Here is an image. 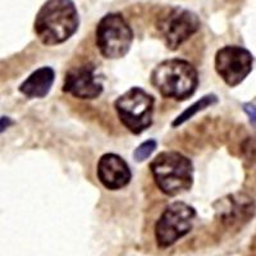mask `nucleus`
Here are the masks:
<instances>
[{"label":"nucleus","mask_w":256,"mask_h":256,"mask_svg":"<svg viewBox=\"0 0 256 256\" xmlns=\"http://www.w3.org/2000/svg\"><path fill=\"white\" fill-rule=\"evenodd\" d=\"M13 123L14 122H13L12 118H9V116H2V118H0V134H3L6 130H8Z\"/></svg>","instance_id":"nucleus-15"},{"label":"nucleus","mask_w":256,"mask_h":256,"mask_svg":"<svg viewBox=\"0 0 256 256\" xmlns=\"http://www.w3.org/2000/svg\"><path fill=\"white\" fill-rule=\"evenodd\" d=\"M80 27V14L73 0H46L34 24L38 40L46 46H54L70 40Z\"/></svg>","instance_id":"nucleus-1"},{"label":"nucleus","mask_w":256,"mask_h":256,"mask_svg":"<svg viewBox=\"0 0 256 256\" xmlns=\"http://www.w3.org/2000/svg\"><path fill=\"white\" fill-rule=\"evenodd\" d=\"M96 45L106 59H120L130 52L134 31L120 13L105 14L96 26Z\"/></svg>","instance_id":"nucleus-4"},{"label":"nucleus","mask_w":256,"mask_h":256,"mask_svg":"<svg viewBox=\"0 0 256 256\" xmlns=\"http://www.w3.org/2000/svg\"><path fill=\"white\" fill-rule=\"evenodd\" d=\"M196 218L195 208L186 202H173L166 208L155 224V238L159 248H166L191 232Z\"/></svg>","instance_id":"nucleus-7"},{"label":"nucleus","mask_w":256,"mask_h":256,"mask_svg":"<svg viewBox=\"0 0 256 256\" xmlns=\"http://www.w3.org/2000/svg\"><path fill=\"white\" fill-rule=\"evenodd\" d=\"M244 110L250 116V120L252 123V126H255V105L254 102H248V104H244Z\"/></svg>","instance_id":"nucleus-14"},{"label":"nucleus","mask_w":256,"mask_h":256,"mask_svg":"<svg viewBox=\"0 0 256 256\" xmlns=\"http://www.w3.org/2000/svg\"><path fill=\"white\" fill-rule=\"evenodd\" d=\"M54 80L56 72L52 67H41L20 84V92L28 99H42L52 90Z\"/></svg>","instance_id":"nucleus-11"},{"label":"nucleus","mask_w":256,"mask_h":256,"mask_svg":"<svg viewBox=\"0 0 256 256\" xmlns=\"http://www.w3.org/2000/svg\"><path fill=\"white\" fill-rule=\"evenodd\" d=\"M98 178L105 188L116 191L131 182L132 173L130 166L122 156L109 152L99 159Z\"/></svg>","instance_id":"nucleus-10"},{"label":"nucleus","mask_w":256,"mask_h":256,"mask_svg":"<svg viewBox=\"0 0 256 256\" xmlns=\"http://www.w3.org/2000/svg\"><path fill=\"white\" fill-rule=\"evenodd\" d=\"M160 38L169 50H177L200 30L198 16L190 9L172 6L158 17L155 24Z\"/></svg>","instance_id":"nucleus-6"},{"label":"nucleus","mask_w":256,"mask_h":256,"mask_svg":"<svg viewBox=\"0 0 256 256\" xmlns=\"http://www.w3.org/2000/svg\"><path fill=\"white\" fill-rule=\"evenodd\" d=\"M152 84L163 98L184 102L198 90V73L184 59H168L154 68Z\"/></svg>","instance_id":"nucleus-2"},{"label":"nucleus","mask_w":256,"mask_h":256,"mask_svg":"<svg viewBox=\"0 0 256 256\" xmlns=\"http://www.w3.org/2000/svg\"><path fill=\"white\" fill-rule=\"evenodd\" d=\"M218 102V96L214 95V94H208V95L202 96L200 100H198L196 102H194L192 105H190L188 108L186 109L184 112L180 114V116L173 120L172 123V127H180L182 126L184 123H186L187 120H190L194 116L198 113V112H202L205 110L206 108H210L212 105L216 104Z\"/></svg>","instance_id":"nucleus-12"},{"label":"nucleus","mask_w":256,"mask_h":256,"mask_svg":"<svg viewBox=\"0 0 256 256\" xmlns=\"http://www.w3.org/2000/svg\"><path fill=\"white\" fill-rule=\"evenodd\" d=\"M155 99L141 88H132L114 102L118 118L128 131L141 134L152 124Z\"/></svg>","instance_id":"nucleus-5"},{"label":"nucleus","mask_w":256,"mask_h":256,"mask_svg":"<svg viewBox=\"0 0 256 256\" xmlns=\"http://www.w3.org/2000/svg\"><path fill=\"white\" fill-rule=\"evenodd\" d=\"M254 56L248 49L227 45L216 54V70L230 88L238 86L252 70Z\"/></svg>","instance_id":"nucleus-8"},{"label":"nucleus","mask_w":256,"mask_h":256,"mask_svg":"<svg viewBox=\"0 0 256 256\" xmlns=\"http://www.w3.org/2000/svg\"><path fill=\"white\" fill-rule=\"evenodd\" d=\"M102 78L98 74L96 66L84 63L72 67L64 78L63 91L78 99L92 100L99 98L102 92Z\"/></svg>","instance_id":"nucleus-9"},{"label":"nucleus","mask_w":256,"mask_h":256,"mask_svg":"<svg viewBox=\"0 0 256 256\" xmlns=\"http://www.w3.org/2000/svg\"><path fill=\"white\" fill-rule=\"evenodd\" d=\"M156 146L158 142L155 140H152H152H148L145 141V142H142L136 150H134V160H136V162H144V160H146L148 158H150L152 152L156 150Z\"/></svg>","instance_id":"nucleus-13"},{"label":"nucleus","mask_w":256,"mask_h":256,"mask_svg":"<svg viewBox=\"0 0 256 256\" xmlns=\"http://www.w3.org/2000/svg\"><path fill=\"white\" fill-rule=\"evenodd\" d=\"M155 184L163 194L177 196L188 191L194 184L192 162L178 152H163L150 163Z\"/></svg>","instance_id":"nucleus-3"}]
</instances>
